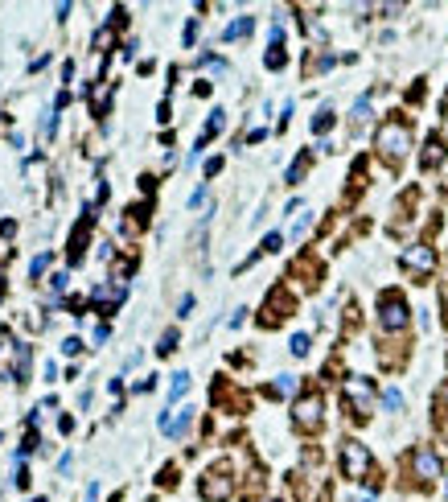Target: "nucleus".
<instances>
[{"instance_id":"23","label":"nucleus","mask_w":448,"mask_h":502,"mask_svg":"<svg viewBox=\"0 0 448 502\" xmlns=\"http://www.w3.org/2000/svg\"><path fill=\"white\" fill-rule=\"evenodd\" d=\"M305 169H309V157H300V161H296V165H292V169H288V181H292V185H296V181H300V177H305Z\"/></svg>"},{"instance_id":"8","label":"nucleus","mask_w":448,"mask_h":502,"mask_svg":"<svg viewBox=\"0 0 448 502\" xmlns=\"http://www.w3.org/2000/svg\"><path fill=\"white\" fill-rule=\"evenodd\" d=\"M412 474H416L420 482H436V478H440V457H436L428 445H420V449L412 453Z\"/></svg>"},{"instance_id":"13","label":"nucleus","mask_w":448,"mask_h":502,"mask_svg":"<svg viewBox=\"0 0 448 502\" xmlns=\"http://www.w3.org/2000/svg\"><path fill=\"white\" fill-rule=\"evenodd\" d=\"M222 124H226V111H210V124H206V132H202V140H198V148L210 140V136H218L222 132Z\"/></svg>"},{"instance_id":"27","label":"nucleus","mask_w":448,"mask_h":502,"mask_svg":"<svg viewBox=\"0 0 448 502\" xmlns=\"http://www.w3.org/2000/svg\"><path fill=\"white\" fill-rule=\"evenodd\" d=\"M78 350H82V342H78V338H66V342H62V354H70V358H74Z\"/></svg>"},{"instance_id":"25","label":"nucleus","mask_w":448,"mask_h":502,"mask_svg":"<svg viewBox=\"0 0 448 502\" xmlns=\"http://www.w3.org/2000/svg\"><path fill=\"white\" fill-rule=\"evenodd\" d=\"M309 227H313V214H300V218H296V227H292V235L300 239V235H309Z\"/></svg>"},{"instance_id":"5","label":"nucleus","mask_w":448,"mask_h":502,"mask_svg":"<svg viewBox=\"0 0 448 502\" xmlns=\"http://www.w3.org/2000/svg\"><path fill=\"white\" fill-rule=\"evenodd\" d=\"M198 494L206 502H226L231 494H235V478L226 474V470H210L202 482H198Z\"/></svg>"},{"instance_id":"9","label":"nucleus","mask_w":448,"mask_h":502,"mask_svg":"<svg viewBox=\"0 0 448 502\" xmlns=\"http://www.w3.org/2000/svg\"><path fill=\"white\" fill-rule=\"evenodd\" d=\"M288 309H292V297L280 288V293H272L268 297V305H263V326H276V321H284L288 317Z\"/></svg>"},{"instance_id":"21","label":"nucleus","mask_w":448,"mask_h":502,"mask_svg":"<svg viewBox=\"0 0 448 502\" xmlns=\"http://www.w3.org/2000/svg\"><path fill=\"white\" fill-rule=\"evenodd\" d=\"M45 268H49V255H45V251H41V255H37V260H33V264H29V276H33V280H37V276H45Z\"/></svg>"},{"instance_id":"7","label":"nucleus","mask_w":448,"mask_h":502,"mask_svg":"<svg viewBox=\"0 0 448 502\" xmlns=\"http://www.w3.org/2000/svg\"><path fill=\"white\" fill-rule=\"evenodd\" d=\"M346 400H350V408H354V416L358 420H366L370 416V400H375V387H370V379H346Z\"/></svg>"},{"instance_id":"3","label":"nucleus","mask_w":448,"mask_h":502,"mask_svg":"<svg viewBox=\"0 0 448 502\" xmlns=\"http://www.w3.org/2000/svg\"><path fill=\"white\" fill-rule=\"evenodd\" d=\"M342 474L350 482H358V478L370 474V449L362 441H342Z\"/></svg>"},{"instance_id":"29","label":"nucleus","mask_w":448,"mask_h":502,"mask_svg":"<svg viewBox=\"0 0 448 502\" xmlns=\"http://www.w3.org/2000/svg\"><path fill=\"white\" fill-rule=\"evenodd\" d=\"M49 288H54V293H62V288H66V276H62V272H58V276H49Z\"/></svg>"},{"instance_id":"16","label":"nucleus","mask_w":448,"mask_h":502,"mask_svg":"<svg viewBox=\"0 0 448 502\" xmlns=\"http://www.w3.org/2000/svg\"><path fill=\"white\" fill-rule=\"evenodd\" d=\"M292 391H296V379H292V375H280V379L268 387V396H292Z\"/></svg>"},{"instance_id":"14","label":"nucleus","mask_w":448,"mask_h":502,"mask_svg":"<svg viewBox=\"0 0 448 502\" xmlns=\"http://www.w3.org/2000/svg\"><path fill=\"white\" fill-rule=\"evenodd\" d=\"M12 379L25 383L29 379V346H16V367H12Z\"/></svg>"},{"instance_id":"19","label":"nucleus","mask_w":448,"mask_h":502,"mask_svg":"<svg viewBox=\"0 0 448 502\" xmlns=\"http://www.w3.org/2000/svg\"><path fill=\"white\" fill-rule=\"evenodd\" d=\"M173 350H177V330H165L156 342V354H173Z\"/></svg>"},{"instance_id":"10","label":"nucleus","mask_w":448,"mask_h":502,"mask_svg":"<svg viewBox=\"0 0 448 502\" xmlns=\"http://www.w3.org/2000/svg\"><path fill=\"white\" fill-rule=\"evenodd\" d=\"M189 424H193V408H181L177 416H173V412H161V433H165V437H181Z\"/></svg>"},{"instance_id":"4","label":"nucleus","mask_w":448,"mask_h":502,"mask_svg":"<svg viewBox=\"0 0 448 502\" xmlns=\"http://www.w3.org/2000/svg\"><path fill=\"white\" fill-rule=\"evenodd\" d=\"M321 420H325V404H321V396H300L296 408H292V424H296L300 433H317Z\"/></svg>"},{"instance_id":"31","label":"nucleus","mask_w":448,"mask_h":502,"mask_svg":"<svg viewBox=\"0 0 448 502\" xmlns=\"http://www.w3.org/2000/svg\"><path fill=\"white\" fill-rule=\"evenodd\" d=\"M445 490H448V482H445Z\"/></svg>"},{"instance_id":"24","label":"nucleus","mask_w":448,"mask_h":502,"mask_svg":"<svg viewBox=\"0 0 448 502\" xmlns=\"http://www.w3.org/2000/svg\"><path fill=\"white\" fill-rule=\"evenodd\" d=\"M292 354H296V358L309 354V334H296V338H292Z\"/></svg>"},{"instance_id":"15","label":"nucleus","mask_w":448,"mask_h":502,"mask_svg":"<svg viewBox=\"0 0 448 502\" xmlns=\"http://www.w3.org/2000/svg\"><path fill=\"white\" fill-rule=\"evenodd\" d=\"M185 391H189V375H185V371H177V375H173V383H169V400L177 404Z\"/></svg>"},{"instance_id":"11","label":"nucleus","mask_w":448,"mask_h":502,"mask_svg":"<svg viewBox=\"0 0 448 502\" xmlns=\"http://www.w3.org/2000/svg\"><path fill=\"white\" fill-rule=\"evenodd\" d=\"M251 29H255V16H235L231 25H226V41H239V37H251Z\"/></svg>"},{"instance_id":"28","label":"nucleus","mask_w":448,"mask_h":502,"mask_svg":"<svg viewBox=\"0 0 448 502\" xmlns=\"http://www.w3.org/2000/svg\"><path fill=\"white\" fill-rule=\"evenodd\" d=\"M193 37H198V21H189V25H185V45H193Z\"/></svg>"},{"instance_id":"22","label":"nucleus","mask_w":448,"mask_h":502,"mask_svg":"<svg viewBox=\"0 0 448 502\" xmlns=\"http://www.w3.org/2000/svg\"><path fill=\"white\" fill-rule=\"evenodd\" d=\"M284 62H288V58H284V49H280V45H272V54H268V70H280Z\"/></svg>"},{"instance_id":"2","label":"nucleus","mask_w":448,"mask_h":502,"mask_svg":"<svg viewBox=\"0 0 448 502\" xmlns=\"http://www.w3.org/2000/svg\"><path fill=\"white\" fill-rule=\"evenodd\" d=\"M399 268H403L412 280H428L432 268H436V251H432L428 243H412V247L399 255Z\"/></svg>"},{"instance_id":"17","label":"nucleus","mask_w":448,"mask_h":502,"mask_svg":"<svg viewBox=\"0 0 448 502\" xmlns=\"http://www.w3.org/2000/svg\"><path fill=\"white\" fill-rule=\"evenodd\" d=\"M383 408H387V412H399V408H403V391H399V387H387V391H383Z\"/></svg>"},{"instance_id":"1","label":"nucleus","mask_w":448,"mask_h":502,"mask_svg":"<svg viewBox=\"0 0 448 502\" xmlns=\"http://www.w3.org/2000/svg\"><path fill=\"white\" fill-rule=\"evenodd\" d=\"M375 144H379V152H383L391 165H399V161L408 157V148H412V124H403V119H387V124L375 132Z\"/></svg>"},{"instance_id":"18","label":"nucleus","mask_w":448,"mask_h":502,"mask_svg":"<svg viewBox=\"0 0 448 502\" xmlns=\"http://www.w3.org/2000/svg\"><path fill=\"white\" fill-rule=\"evenodd\" d=\"M329 124H333V107H321V111H317V119H313V132L321 136V132H329Z\"/></svg>"},{"instance_id":"20","label":"nucleus","mask_w":448,"mask_h":502,"mask_svg":"<svg viewBox=\"0 0 448 502\" xmlns=\"http://www.w3.org/2000/svg\"><path fill=\"white\" fill-rule=\"evenodd\" d=\"M354 124H362V119H370V95H362L358 103H354V115H350Z\"/></svg>"},{"instance_id":"30","label":"nucleus","mask_w":448,"mask_h":502,"mask_svg":"<svg viewBox=\"0 0 448 502\" xmlns=\"http://www.w3.org/2000/svg\"><path fill=\"white\" fill-rule=\"evenodd\" d=\"M445 305H448V284H445Z\"/></svg>"},{"instance_id":"6","label":"nucleus","mask_w":448,"mask_h":502,"mask_svg":"<svg viewBox=\"0 0 448 502\" xmlns=\"http://www.w3.org/2000/svg\"><path fill=\"white\" fill-rule=\"evenodd\" d=\"M379 321H383V330H403L408 326V301L399 293H383L379 297Z\"/></svg>"},{"instance_id":"26","label":"nucleus","mask_w":448,"mask_h":502,"mask_svg":"<svg viewBox=\"0 0 448 502\" xmlns=\"http://www.w3.org/2000/svg\"><path fill=\"white\" fill-rule=\"evenodd\" d=\"M280 243H284V235H280V231H272V235L263 239V247H259V251H280Z\"/></svg>"},{"instance_id":"12","label":"nucleus","mask_w":448,"mask_h":502,"mask_svg":"<svg viewBox=\"0 0 448 502\" xmlns=\"http://www.w3.org/2000/svg\"><path fill=\"white\" fill-rule=\"evenodd\" d=\"M440 161H445V140H440V136H432V140L424 144V169H436Z\"/></svg>"}]
</instances>
